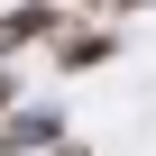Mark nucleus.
I'll return each mask as SVG.
<instances>
[{
  "instance_id": "obj_1",
  "label": "nucleus",
  "mask_w": 156,
  "mask_h": 156,
  "mask_svg": "<svg viewBox=\"0 0 156 156\" xmlns=\"http://www.w3.org/2000/svg\"><path fill=\"white\" fill-rule=\"evenodd\" d=\"M101 55H110L101 28H73V37H64V64H101Z\"/></svg>"
}]
</instances>
